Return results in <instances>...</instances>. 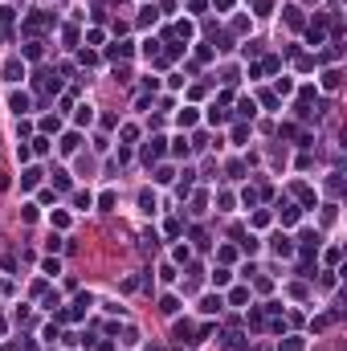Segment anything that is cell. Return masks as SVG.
I'll use <instances>...</instances> for the list:
<instances>
[{"label":"cell","mask_w":347,"mask_h":351,"mask_svg":"<svg viewBox=\"0 0 347 351\" xmlns=\"http://www.w3.org/2000/svg\"><path fill=\"white\" fill-rule=\"evenodd\" d=\"M164 151H168V139H160V135H155L151 143H143V164L151 168V164H155V159H160Z\"/></svg>","instance_id":"6da1fadb"},{"label":"cell","mask_w":347,"mask_h":351,"mask_svg":"<svg viewBox=\"0 0 347 351\" xmlns=\"http://www.w3.org/2000/svg\"><path fill=\"white\" fill-rule=\"evenodd\" d=\"M57 17L53 13H33V17H25V33H41L45 25H53Z\"/></svg>","instance_id":"7a4b0ae2"},{"label":"cell","mask_w":347,"mask_h":351,"mask_svg":"<svg viewBox=\"0 0 347 351\" xmlns=\"http://www.w3.org/2000/svg\"><path fill=\"white\" fill-rule=\"evenodd\" d=\"M323 37H327V17H314V25L306 29V41L310 45H323Z\"/></svg>","instance_id":"3957f363"},{"label":"cell","mask_w":347,"mask_h":351,"mask_svg":"<svg viewBox=\"0 0 347 351\" xmlns=\"http://www.w3.org/2000/svg\"><path fill=\"white\" fill-rule=\"evenodd\" d=\"M131 53H135V45H131V41H114V45L106 49V57H110V61H127Z\"/></svg>","instance_id":"277c9868"},{"label":"cell","mask_w":347,"mask_h":351,"mask_svg":"<svg viewBox=\"0 0 347 351\" xmlns=\"http://www.w3.org/2000/svg\"><path fill=\"white\" fill-rule=\"evenodd\" d=\"M270 249L278 253V258H290V253H294V241H290V237H282V233H274V241H270Z\"/></svg>","instance_id":"5b68a950"},{"label":"cell","mask_w":347,"mask_h":351,"mask_svg":"<svg viewBox=\"0 0 347 351\" xmlns=\"http://www.w3.org/2000/svg\"><path fill=\"white\" fill-rule=\"evenodd\" d=\"M0 74H5V82H21V78H25V61H17V57L5 61V70H0Z\"/></svg>","instance_id":"8992f818"},{"label":"cell","mask_w":347,"mask_h":351,"mask_svg":"<svg viewBox=\"0 0 347 351\" xmlns=\"http://www.w3.org/2000/svg\"><path fill=\"white\" fill-rule=\"evenodd\" d=\"M220 310H225V302H220V294H208V298H200V314H220Z\"/></svg>","instance_id":"52a82bcc"},{"label":"cell","mask_w":347,"mask_h":351,"mask_svg":"<svg viewBox=\"0 0 347 351\" xmlns=\"http://www.w3.org/2000/svg\"><path fill=\"white\" fill-rule=\"evenodd\" d=\"M266 323H270L266 306H254V310H249V327H254V331H266Z\"/></svg>","instance_id":"ba28073f"},{"label":"cell","mask_w":347,"mask_h":351,"mask_svg":"<svg viewBox=\"0 0 347 351\" xmlns=\"http://www.w3.org/2000/svg\"><path fill=\"white\" fill-rule=\"evenodd\" d=\"M176 339H184V343H200V339H196V327H192V323H176Z\"/></svg>","instance_id":"9c48e42d"},{"label":"cell","mask_w":347,"mask_h":351,"mask_svg":"<svg viewBox=\"0 0 347 351\" xmlns=\"http://www.w3.org/2000/svg\"><path fill=\"white\" fill-rule=\"evenodd\" d=\"M78 143H82V139H78V131H66V135H61V143H57V147L66 151V155H74V151H78Z\"/></svg>","instance_id":"30bf717a"},{"label":"cell","mask_w":347,"mask_h":351,"mask_svg":"<svg viewBox=\"0 0 347 351\" xmlns=\"http://www.w3.org/2000/svg\"><path fill=\"white\" fill-rule=\"evenodd\" d=\"M196 119H200V114H196L192 106H184V110L176 114V123H180V127H196Z\"/></svg>","instance_id":"8fae6325"},{"label":"cell","mask_w":347,"mask_h":351,"mask_svg":"<svg viewBox=\"0 0 347 351\" xmlns=\"http://www.w3.org/2000/svg\"><path fill=\"white\" fill-rule=\"evenodd\" d=\"M298 216H302V208H294V204H282V225H294Z\"/></svg>","instance_id":"7c38bea8"},{"label":"cell","mask_w":347,"mask_h":351,"mask_svg":"<svg viewBox=\"0 0 347 351\" xmlns=\"http://www.w3.org/2000/svg\"><path fill=\"white\" fill-rule=\"evenodd\" d=\"M74 123H78V127H90V123H94V106H78Z\"/></svg>","instance_id":"4fadbf2b"},{"label":"cell","mask_w":347,"mask_h":351,"mask_svg":"<svg viewBox=\"0 0 347 351\" xmlns=\"http://www.w3.org/2000/svg\"><path fill=\"white\" fill-rule=\"evenodd\" d=\"M9 106H13L17 114H25V110H29V94H13V98H9Z\"/></svg>","instance_id":"5bb4252c"},{"label":"cell","mask_w":347,"mask_h":351,"mask_svg":"<svg viewBox=\"0 0 347 351\" xmlns=\"http://www.w3.org/2000/svg\"><path fill=\"white\" fill-rule=\"evenodd\" d=\"M160 21V13H155V5H143V13H139V25H155Z\"/></svg>","instance_id":"9a60e30c"},{"label":"cell","mask_w":347,"mask_h":351,"mask_svg":"<svg viewBox=\"0 0 347 351\" xmlns=\"http://www.w3.org/2000/svg\"><path fill=\"white\" fill-rule=\"evenodd\" d=\"M339 78H343L339 70H327V74H323V90H339Z\"/></svg>","instance_id":"2e32d148"},{"label":"cell","mask_w":347,"mask_h":351,"mask_svg":"<svg viewBox=\"0 0 347 351\" xmlns=\"http://www.w3.org/2000/svg\"><path fill=\"white\" fill-rule=\"evenodd\" d=\"M41 274L57 278V274H61V262H57V258H45V262H41Z\"/></svg>","instance_id":"e0dca14e"},{"label":"cell","mask_w":347,"mask_h":351,"mask_svg":"<svg viewBox=\"0 0 347 351\" xmlns=\"http://www.w3.org/2000/svg\"><path fill=\"white\" fill-rule=\"evenodd\" d=\"M160 310H164V314H176V310H180V298L164 294V298H160Z\"/></svg>","instance_id":"ac0fdd59"},{"label":"cell","mask_w":347,"mask_h":351,"mask_svg":"<svg viewBox=\"0 0 347 351\" xmlns=\"http://www.w3.org/2000/svg\"><path fill=\"white\" fill-rule=\"evenodd\" d=\"M41 131H45V135H53V131H61V119H57V114H49V119H41Z\"/></svg>","instance_id":"d6986e66"},{"label":"cell","mask_w":347,"mask_h":351,"mask_svg":"<svg viewBox=\"0 0 347 351\" xmlns=\"http://www.w3.org/2000/svg\"><path fill=\"white\" fill-rule=\"evenodd\" d=\"M37 180H41V172H37V168H29V172H21V184H25V188H37Z\"/></svg>","instance_id":"ffe728a7"},{"label":"cell","mask_w":347,"mask_h":351,"mask_svg":"<svg viewBox=\"0 0 347 351\" xmlns=\"http://www.w3.org/2000/svg\"><path fill=\"white\" fill-rule=\"evenodd\" d=\"M237 114H241V119H254V114H258V106L249 102V98H241V102H237Z\"/></svg>","instance_id":"44dd1931"},{"label":"cell","mask_w":347,"mask_h":351,"mask_svg":"<svg viewBox=\"0 0 347 351\" xmlns=\"http://www.w3.org/2000/svg\"><path fill=\"white\" fill-rule=\"evenodd\" d=\"M327 192H331V196H339V192H343V176H339V172H331V180H327Z\"/></svg>","instance_id":"7402d4cb"},{"label":"cell","mask_w":347,"mask_h":351,"mask_svg":"<svg viewBox=\"0 0 347 351\" xmlns=\"http://www.w3.org/2000/svg\"><path fill=\"white\" fill-rule=\"evenodd\" d=\"M278 351H302V339H298V335H290V339H282V343H278Z\"/></svg>","instance_id":"603a6c76"},{"label":"cell","mask_w":347,"mask_h":351,"mask_svg":"<svg viewBox=\"0 0 347 351\" xmlns=\"http://www.w3.org/2000/svg\"><path fill=\"white\" fill-rule=\"evenodd\" d=\"M229 302H233V306H245V302H249V290H245V286H237V290L229 294Z\"/></svg>","instance_id":"cb8c5ba5"},{"label":"cell","mask_w":347,"mask_h":351,"mask_svg":"<svg viewBox=\"0 0 347 351\" xmlns=\"http://www.w3.org/2000/svg\"><path fill=\"white\" fill-rule=\"evenodd\" d=\"M204 208H208V196H204V192H196V196H192V212H196V216H200V212H204Z\"/></svg>","instance_id":"d4e9b609"},{"label":"cell","mask_w":347,"mask_h":351,"mask_svg":"<svg viewBox=\"0 0 347 351\" xmlns=\"http://www.w3.org/2000/svg\"><path fill=\"white\" fill-rule=\"evenodd\" d=\"M225 347H229V351H241V331H229V335H225Z\"/></svg>","instance_id":"484cf974"},{"label":"cell","mask_w":347,"mask_h":351,"mask_svg":"<svg viewBox=\"0 0 347 351\" xmlns=\"http://www.w3.org/2000/svg\"><path fill=\"white\" fill-rule=\"evenodd\" d=\"M225 119H229L225 106H212V110H208V123H212V127H216V123H225Z\"/></svg>","instance_id":"4316f807"},{"label":"cell","mask_w":347,"mask_h":351,"mask_svg":"<svg viewBox=\"0 0 347 351\" xmlns=\"http://www.w3.org/2000/svg\"><path fill=\"white\" fill-rule=\"evenodd\" d=\"M139 208H143V212H155V196L143 192V196H139Z\"/></svg>","instance_id":"83f0119b"},{"label":"cell","mask_w":347,"mask_h":351,"mask_svg":"<svg viewBox=\"0 0 347 351\" xmlns=\"http://www.w3.org/2000/svg\"><path fill=\"white\" fill-rule=\"evenodd\" d=\"M41 339H45V343H57V339H61V335H57V323H49V327L41 331Z\"/></svg>","instance_id":"f1b7e54d"},{"label":"cell","mask_w":347,"mask_h":351,"mask_svg":"<svg viewBox=\"0 0 347 351\" xmlns=\"http://www.w3.org/2000/svg\"><path fill=\"white\" fill-rule=\"evenodd\" d=\"M245 135H249V127H245V123H237V127H233V143H245Z\"/></svg>","instance_id":"f546056e"},{"label":"cell","mask_w":347,"mask_h":351,"mask_svg":"<svg viewBox=\"0 0 347 351\" xmlns=\"http://www.w3.org/2000/svg\"><path fill=\"white\" fill-rule=\"evenodd\" d=\"M229 278H233L229 270H212V282H216V286H229Z\"/></svg>","instance_id":"4dcf8cb0"},{"label":"cell","mask_w":347,"mask_h":351,"mask_svg":"<svg viewBox=\"0 0 347 351\" xmlns=\"http://www.w3.org/2000/svg\"><path fill=\"white\" fill-rule=\"evenodd\" d=\"M216 258H220V262H233V258H237V249H233V245H220Z\"/></svg>","instance_id":"1f68e13d"},{"label":"cell","mask_w":347,"mask_h":351,"mask_svg":"<svg viewBox=\"0 0 347 351\" xmlns=\"http://www.w3.org/2000/svg\"><path fill=\"white\" fill-rule=\"evenodd\" d=\"M286 25H294V29H298V25H302V13H298V9H286Z\"/></svg>","instance_id":"d6a6232c"},{"label":"cell","mask_w":347,"mask_h":351,"mask_svg":"<svg viewBox=\"0 0 347 351\" xmlns=\"http://www.w3.org/2000/svg\"><path fill=\"white\" fill-rule=\"evenodd\" d=\"M172 155H188V139H184V135L172 143Z\"/></svg>","instance_id":"836d02e7"},{"label":"cell","mask_w":347,"mask_h":351,"mask_svg":"<svg viewBox=\"0 0 347 351\" xmlns=\"http://www.w3.org/2000/svg\"><path fill=\"white\" fill-rule=\"evenodd\" d=\"M74 204H78V208H90V204H94V196H90V192H78V196H74Z\"/></svg>","instance_id":"e575fe53"},{"label":"cell","mask_w":347,"mask_h":351,"mask_svg":"<svg viewBox=\"0 0 347 351\" xmlns=\"http://www.w3.org/2000/svg\"><path fill=\"white\" fill-rule=\"evenodd\" d=\"M143 53L147 57H160V41H143Z\"/></svg>","instance_id":"d590c367"},{"label":"cell","mask_w":347,"mask_h":351,"mask_svg":"<svg viewBox=\"0 0 347 351\" xmlns=\"http://www.w3.org/2000/svg\"><path fill=\"white\" fill-rule=\"evenodd\" d=\"M25 57H29V61H37V57H41V45H37V41H33V45H25Z\"/></svg>","instance_id":"8d00e7d4"},{"label":"cell","mask_w":347,"mask_h":351,"mask_svg":"<svg viewBox=\"0 0 347 351\" xmlns=\"http://www.w3.org/2000/svg\"><path fill=\"white\" fill-rule=\"evenodd\" d=\"M21 220H37V204H25L21 208Z\"/></svg>","instance_id":"74e56055"},{"label":"cell","mask_w":347,"mask_h":351,"mask_svg":"<svg viewBox=\"0 0 347 351\" xmlns=\"http://www.w3.org/2000/svg\"><path fill=\"white\" fill-rule=\"evenodd\" d=\"M33 151H41V155H45V151H49V139H45V135H37V139H33Z\"/></svg>","instance_id":"f35d334b"},{"label":"cell","mask_w":347,"mask_h":351,"mask_svg":"<svg viewBox=\"0 0 347 351\" xmlns=\"http://www.w3.org/2000/svg\"><path fill=\"white\" fill-rule=\"evenodd\" d=\"M114 200H119L114 192H102V196H98V204H102V208H114Z\"/></svg>","instance_id":"ab89813d"},{"label":"cell","mask_w":347,"mask_h":351,"mask_svg":"<svg viewBox=\"0 0 347 351\" xmlns=\"http://www.w3.org/2000/svg\"><path fill=\"white\" fill-rule=\"evenodd\" d=\"M192 241H196V249H204V245H208V237H204V229H192Z\"/></svg>","instance_id":"60d3db41"},{"label":"cell","mask_w":347,"mask_h":351,"mask_svg":"<svg viewBox=\"0 0 347 351\" xmlns=\"http://www.w3.org/2000/svg\"><path fill=\"white\" fill-rule=\"evenodd\" d=\"M216 9H220V13H229V9H233V0H216Z\"/></svg>","instance_id":"b9f144b4"},{"label":"cell","mask_w":347,"mask_h":351,"mask_svg":"<svg viewBox=\"0 0 347 351\" xmlns=\"http://www.w3.org/2000/svg\"><path fill=\"white\" fill-rule=\"evenodd\" d=\"M0 335H5V318H0Z\"/></svg>","instance_id":"7bdbcfd3"},{"label":"cell","mask_w":347,"mask_h":351,"mask_svg":"<svg viewBox=\"0 0 347 351\" xmlns=\"http://www.w3.org/2000/svg\"><path fill=\"white\" fill-rule=\"evenodd\" d=\"M0 294H5V282H0Z\"/></svg>","instance_id":"ee69618b"}]
</instances>
